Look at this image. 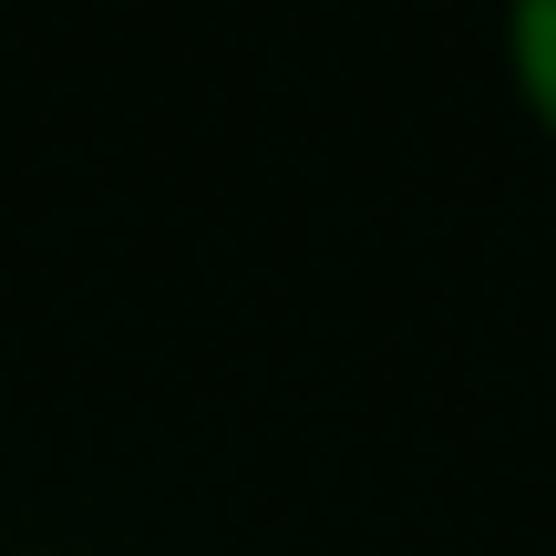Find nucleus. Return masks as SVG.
I'll use <instances>...</instances> for the list:
<instances>
[{"mask_svg": "<svg viewBox=\"0 0 556 556\" xmlns=\"http://www.w3.org/2000/svg\"><path fill=\"white\" fill-rule=\"evenodd\" d=\"M516 83H526V103H536V124L556 135V0H516Z\"/></svg>", "mask_w": 556, "mask_h": 556, "instance_id": "obj_1", "label": "nucleus"}]
</instances>
